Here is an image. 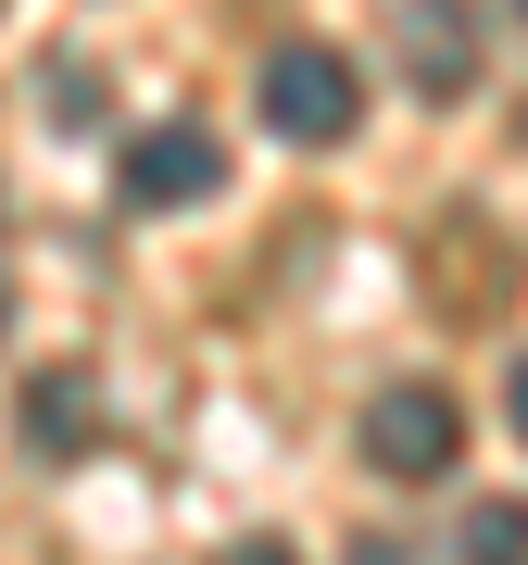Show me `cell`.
Listing matches in <instances>:
<instances>
[{
	"label": "cell",
	"instance_id": "cell-9",
	"mask_svg": "<svg viewBox=\"0 0 528 565\" xmlns=\"http://www.w3.org/2000/svg\"><path fill=\"white\" fill-rule=\"evenodd\" d=\"M516 13H528V0H516Z\"/></svg>",
	"mask_w": 528,
	"mask_h": 565
},
{
	"label": "cell",
	"instance_id": "cell-2",
	"mask_svg": "<svg viewBox=\"0 0 528 565\" xmlns=\"http://www.w3.org/2000/svg\"><path fill=\"white\" fill-rule=\"evenodd\" d=\"M453 452H466V403H453V390L403 377V390L366 403V465L378 478H453Z\"/></svg>",
	"mask_w": 528,
	"mask_h": 565
},
{
	"label": "cell",
	"instance_id": "cell-8",
	"mask_svg": "<svg viewBox=\"0 0 528 565\" xmlns=\"http://www.w3.org/2000/svg\"><path fill=\"white\" fill-rule=\"evenodd\" d=\"M504 415H516V440H528V364H516V390H504Z\"/></svg>",
	"mask_w": 528,
	"mask_h": 565
},
{
	"label": "cell",
	"instance_id": "cell-7",
	"mask_svg": "<svg viewBox=\"0 0 528 565\" xmlns=\"http://www.w3.org/2000/svg\"><path fill=\"white\" fill-rule=\"evenodd\" d=\"M214 565H303V553H289V541H226Z\"/></svg>",
	"mask_w": 528,
	"mask_h": 565
},
{
	"label": "cell",
	"instance_id": "cell-4",
	"mask_svg": "<svg viewBox=\"0 0 528 565\" xmlns=\"http://www.w3.org/2000/svg\"><path fill=\"white\" fill-rule=\"evenodd\" d=\"M214 189H226V151L202 126H139V139H126V202L189 214V202H214Z\"/></svg>",
	"mask_w": 528,
	"mask_h": 565
},
{
	"label": "cell",
	"instance_id": "cell-5",
	"mask_svg": "<svg viewBox=\"0 0 528 565\" xmlns=\"http://www.w3.org/2000/svg\"><path fill=\"white\" fill-rule=\"evenodd\" d=\"M25 452H88V377L76 364H51V377L25 390Z\"/></svg>",
	"mask_w": 528,
	"mask_h": 565
},
{
	"label": "cell",
	"instance_id": "cell-6",
	"mask_svg": "<svg viewBox=\"0 0 528 565\" xmlns=\"http://www.w3.org/2000/svg\"><path fill=\"white\" fill-rule=\"evenodd\" d=\"M453 553H466V565H528V503H516V490H490V503H466V527H453Z\"/></svg>",
	"mask_w": 528,
	"mask_h": 565
},
{
	"label": "cell",
	"instance_id": "cell-1",
	"mask_svg": "<svg viewBox=\"0 0 528 565\" xmlns=\"http://www.w3.org/2000/svg\"><path fill=\"white\" fill-rule=\"evenodd\" d=\"M264 126H277L289 151H327V139H352V114H366V76H352L327 39H289V51H264Z\"/></svg>",
	"mask_w": 528,
	"mask_h": 565
},
{
	"label": "cell",
	"instance_id": "cell-10",
	"mask_svg": "<svg viewBox=\"0 0 528 565\" xmlns=\"http://www.w3.org/2000/svg\"><path fill=\"white\" fill-rule=\"evenodd\" d=\"M0 315H13V302H0Z\"/></svg>",
	"mask_w": 528,
	"mask_h": 565
},
{
	"label": "cell",
	"instance_id": "cell-3",
	"mask_svg": "<svg viewBox=\"0 0 528 565\" xmlns=\"http://www.w3.org/2000/svg\"><path fill=\"white\" fill-rule=\"evenodd\" d=\"M390 51H403L415 102H466L478 88V13L466 0H403V13H390Z\"/></svg>",
	"mask_w": 528,
	"mask_h": 565
}]
</instances>
